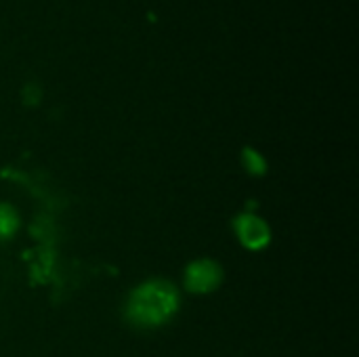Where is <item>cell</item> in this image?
<instances>
[{"label": "cell", "instance_id": "6da1fadb", "mask_svg": "<svg viewBox=\"0 0 359 357\" xmlns=\"http://www.w3.org/2000/svg\"><path fill=\"white\" fill-rule=\"evenodd\" d=\"M179 305L177 290L164 280H151L139 286L126 305V316L130 324L139 328H156L166 324Z\"/></svg>", "mask_w": 359, "mask_h": 357}, {"label": "cell", "instance_id": "7a4b0ae2", "mask_svg": "<svg viewBox=\"0 0 359 357\" xmlns=\"http://www.w3.org/2000/svg\"><path fill=\"white\" fill-rule=\"evenodd\" d=\"M221 267L215 261H196L187 267L185 284L191 292H210L221 284Z\"/></svg>", "mask_w": 359, "mask_h": 357}, {"label": "cell", "instance_id": "3957f363", "mask_svg": "<svg viewBox=\"0 0 359 357\" xmlns=\"http://www.w3.org/2000/svg\"><path fill=\"white\" fill-rule=\"evenodd\" d=\"M236 231L240 236V240L257 250V248H263L267 242H269V229L267 225L259 219V217H252V215H244L236 221Z\"/></svg>", "mask_w": 359, "mask_h": 357}, {"label": "cell", "instance_id": "277c9868", "mask_svg": "<svg viewBox=\"0 0 359 357\" xmlns=\"http://www.w3.org/2000/svg\"><path fill=\"white\" fill-rule=\"evenodd\" d=\"M19 227V217L17 213L6 206V204H0V240L4 238H11Z\"/></svg>", "mask_w": 359, "mask_h": 357}, {"label": "cell", "instance_id": "5b68a950", "mask_svg": "<svg viewBox=\"0 0 359 357\" xmlns=\"http://www.w3.org/2000/svg\"><path fill=\"white\" fill-rule=\"evenodd\" d=\"M244 164H246V168H248L250 173H255V175H259V173H263V170H265V162H263V158H261L259 154L250 151V149H246V151H244Z\"/></svg>", "mask_w": 359, "mask_h": 357}]
</instances>
